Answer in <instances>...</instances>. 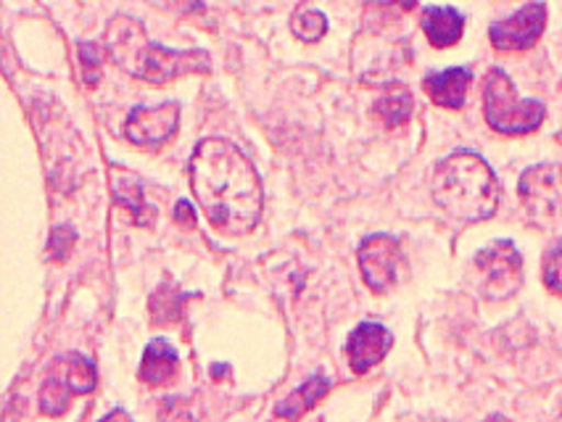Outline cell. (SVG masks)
<instances>
[{
	"label": "cell",
	"mask_w": 562,
	"mask_h": 422,
	"mask_svg": "<svg viewBox=\"0 0 562 422\" xmlns=\"http://www.w3.org/2000/svg\"><path fill=\"white\" fill-rule=\"evenodd\" d=\"M193 196L222 236H246L261 219V183L251 161L233 142L201 140L188 164Z\"/></svg>",
	"instance_id": "obj_1"
},
{
	"label": "cell",
	"mask_w": 562,
	"mask_h": 422,
	"mask_svg": "<svg viewBox=\"0 0 562 422\" xmlns=\"http://www.w3.org/2000/svg\"><path fill=\"white\" fill-rule=\"evenodd\" d=\"M106 54L130 77L154 84L178 80L182 75H204L212 58L204 50H169L148 41L146 30L133 16H114L106 27Z\"/></svg>",
	"instance_id": "obj_2"
},
{
	"label": "cell",
	"mask_w": 562,
	"mask_h": 422,
	"mask_svg": "<svg viewBox=\"0 0 562 422\" xmlns=\"http://www.w3.org/2000/svg\"><path fill=\"white\" fill-rule=\"evenodd\" d=\"M434 198L452 219L483 223L499 206V183L481 156L460 151L436 167Z\"/></svg>",
	"instance_id": "obj_3"
},
{
	"label": "cell",
	"mask_w": 562,
	"mask_h": 422,
	"mask_svg": "<svg viewBox=\"0 0 562 422\" xmlns=\"http://www.w3.org/2000/svg\"><path fill=\"white\" fill-rule=\"evenodd\" d=\"M483 114L502 135H528L541 127L547 109L541 101H518L513 82L502 69H492L483 88Z\"/></svg>",
	"instance_id": "obj_4"
},
{
	"label": "cell",
	"mask_w": 562,
	"mask_h": 422,
	"mask_svg": "<svg viewBox=\"0 0 562 422\" xmlns=\"http://www.w3.org/2000/svg\"><path fill=\"white\" fill-rule=\"evenodd\" d=\"M95 388V367L82 354H67L48 369L41 391V409L50 418L69 407L71 396L90 394Z\"/></svg>",
	"instance_id": "obj_5"
},
{
	"label": "cell",
	"mask_w": 562,
	"mask_h": 422,
	"mask_svg": "<svg viewBox=\"0 0 562 422\" xmlns=\"http://www.w3.org/2000/svg\"><path fill=\"white\" fill-rule=\"evenodd\" d=\"M520 201L528 217L541 227L562 225V167L539 164L520 178Z\"/></svg>",
	"instance_id": "obj_6"
},
{
	"label": "cell",
	"mask_w": 562,
	"mask_h": 422,
	"mask_svg": "<svg viewBox=\"0 0 562 422\" xmlns=\"http://www.w3.org/2000/svg\"><path fill=\"white\" fill-rule=\"evenodd\" d=\"M475 267L483 272V290L488 298H509L518 294L522 283V259L509 240L483 249L475 256Z\"/></svg>",
	"instance_id": "obj_7"
},
{
	"label": "cell",
	"mask_w": 562,
	"mask_h": 422,
	"mask_svg": "<svg viewBox=\"0 0 562 422\" xmlns=\"http://www.w3.org/2000/svg\"><path fill=\"white\" fill-rule=\"evenodd\" d=\"M398 262H402V246L391 236H370L359 246V267H362L364 283L375 294H385L398 277Z\"/></svg>",
	"instance_id": "obj_8"
},
{
	"label": "cell",
	"mask_w": 562,
	"mask_h": 422,
	"mask_svg": "<svg viewBox=\"0 0 562 422\" xmlns=\"http://www.w3.org/2000/svg\"><path fill=\"white\" fill-rule=\"evenodd\" d=\"M547 9L544 3L522 5L518 14H513L505 22H496L488 30L496 50H528L544 35Z\"/></svg>",
	"instance_id": "obj_9"
},
{
	"label": "cell",
	"mask_w": 562,
	"mask_h": 422,
	"mask_svg": "<svg viewBox=\"0 0 562 422\" xmlns=\"http://www.w3.org/2000/svg\"><path fill=\"white\" fill-rule=\"evenodd\" d=\"M180 122V106L178 103H161L156 109L137 106L130 114L127 127H124V135H127L130 142L135 146H161L178 133Z\"/></svg>",
	"instance_id": "obj_10"
},
{
	"label": "cell",
	"mask_w": 562,
	"mask_h": 422,
	"mask_svg": "<svg viewBox=\"0 0 562 422\" xmlns=\"http://www.w3.org/2000/svg\"><path fill=\"white\" fill-rule=\"evenodd\" d=\"M391 346H394V335H391L383 324L362 322L355 333H351L349 346H346L351 369L359 375L370 373V369L391 352Z\"/></svg>",
	"instance_id": "obj_11"
},
{
	"label": "cell",
	"mask_w": 562,
	"mask_h": 422,
	"mask_svg": "<svg viewBox=\"0 0 562 422\" xmlns=\"http://www.w3.org/2000/svg\"><path fill=\"white\" fill-rule=\"evenodd\" d=\"M111 191H114L116 204L124 206V209L133 214L135 225L154 227L156 214L151 206H146V201H143V185L135 174L122 172L120 167L111 169Z\"/></svg>",
	"instance_id": "obj_12"
},
{
	"label": "cell",
	"mask_w": 562,
	"mask_h": 422,
	"mask_svg": "<svg viewBox=\"0 0 562 422\" xmlns=\"http://www.w3.org/2000/svg\"><path fill=\"white\" fill-rule=\"evenodd\" d=\"M473 80L470 69L454 67L447 71H439V75L426 77V90L430 101L439 103L443 109H462L468 95V84Z\"/></svg>",
	"instance_id": "obj_13"
},
{
	"label": "cell",
	"mask_w": 562,
	"mask_h": 422,
	"mask_svg": "<svg viewBox=\"0 0 562 422\" xmlns=\"http://www.w3.org/2000/svg\"><path fill=\"white\" fill-rule=\"evenodd\" d=\"M462 30H465V19H462L460 11L449 9V5H428L423 11V32H426L428 41L436 48L454 45L462 37Z\"/></svg>",
	"instance_id": "obj_14"
},
{
	"label": "cell",
	"mask_w": 562,
	"mask_h": 422,
	"mask_svg": "<svg viewBox=\"0 0 562 422\" xmlns=\"http://www.w3.org/2000/svg\"><path fill=\"white\" fill-rule=\"evenodd\" d=\"M175 378H178V354H175V349L167 341L156 338V341L148 343L146 354H143L140 380L148 383V386H165V383H172Z\"/></svg>",
	"instance_id": "obj_15"
},
{
	"label": "cell",
	"mask_w": 562,
	"mask_h": 422,
	"mask_svg": "<svg viewBox=\"0 0 562 422\" xmlns=\"http://www.w3.org/2000/svg\"><path fill=\"white\" fill-rule=\"evenodd\" d=\"M328 391H330V383L325 380L323 375H315V378L306 380L296 394L289 396L283 404L274 407V414H278V418H302V414L310 412V409L315 407Z\"/></svg>",
	"instance_id": "obj_16"
},
{
	"label": "cell",
	"mask_w": 562,
	"mask_h": 422,
	"mask_svg": "<svg viewBox=\"0 0 562 422\" xmlns=\"http://www.w3.org/2000/svg\"><path fill=\"white\" fill-rule=\"evenodd\" d=\"M375 114H378V119H381L383 125L391 127V129L407 125L409 116H412V95H409V90L402 88V84H391V88L385 90L383 99L378 101Z\"/></svg>",
	"instance_id": "obj_17"
},
{
	"label": "cell",
	"mask_w": 562,
	"mask_h": 422,
	"mask_svg": "<svg viewBox=\"0 0 562 422\" xmlns=\"http://www.w3.org/2000/svg\"><path fill=\"white\" fill-rule=\"evenodd\" d=\"M182 304H186V296L175 294L172 285H161L159 290L151 296V315L156 324H165L180 315Z\"/></svg>",
	"instance_id": "obj_18"
},
{
	"label": "cell",
	"mask_w": 562,
	"mask_h": 422,
	"mask_svg": "<svg viewBox=\"0 0 562 422\" xmlns=\"http://www.w3.org/2000/svg\"><path fill=\"white\" fill-rule=\"evenodd\" d=\"M293 35L299 37V41L304 43H317L319 37L328 32V22H325L323 14H317V11H302L296 19H293Z\"/></svg>",
	"instance_id": "obj_19"
},
{
	"label": "cell",
	"mask_w": 562,
	"mask_h": 422,
	"mask_svg": "<svg viewBox=\"0 0 562 422\" xmlns=\"http://www.w3.org/2000/svg\"><path fill=\"white\" fill-rule=\"evenodd\" d=\"M75 240H77V232L71 230V227H56V230L50 232V243H48L50 256H54L56 262L67 259L71 246H75Z\"/></svg>",
	"instance_id": "obj_20"
},
{
	"label": "cell",
	"mask_w": 562,
	"mask_h": 422,
	"mask_svg": "<svg viewBox=\"0 0 562 422\" xmlns=\"http://www.w3.org/2000/svg\"><path fill=\"white\" fill-rule=\"evenodd\" d=\"M544 283L549 290L562 296V249H552L544 259Z\"/></svg>",
	"instance_id": "obj_21"
},
{
	"label": "cell",
	"mask_w": 562,
	"mask_h": 422,
	"mask_svg": "<svg viewBox=\"0 0 562 422\" xmlns=\"http://www.w3.org/2000/svg\"><path fill=\"white\" fill-rule=\"evenodd\" d=\"M82 67L90 69L88 82L95 84L98 82V58H95V48L90 43H82Z\"/></svg>",
	"instance_id": "obj_22"
},
{
	"label": "cell",
	"mask_w": 562,
	"mask_h": 422,
	"mask_svg": "<svg viewBox=\"0 0 562 422\" xmlns=\"http://www.w3.org/2000/svg\"><path fill=\"white\" fill-rule=\"evenodd\" d=\"M175 219H178V223H180L182 227H193V225H195L193 206L188 204V201H180V204H178V212H175Z\"/></svg>",
	"instance_id": "obj_23"
},
{
	"label": "cell",
	"mask_w": 562,
	"mask_h": 422,
	"mask_svg": "<svg viewBox=\"0 0 562 422\" xmlns=\"http://www.w3.org/2000/svg\"><path fill=\"white\" fill-rule=\"evenodd\" d=\"M396 3L402 5V9H407V11H409V9H415V3H417V0H396Z\"/></svg>",
	"instance_id": "obj_24"
}]
</instances>
